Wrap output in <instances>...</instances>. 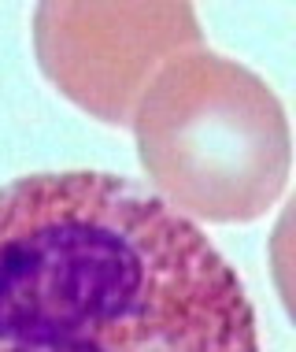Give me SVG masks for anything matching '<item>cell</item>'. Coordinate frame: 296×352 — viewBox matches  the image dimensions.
I'll use <instances>...</instances> for the list:
<instances>
[{
	"label": "cell",
	"mask_w": 296,
	"mask_h": 352,
	"mask_svg": "<svg viewBox=\"0 0 296 352\" xmlns=\"http://www.w3.org/2000/svg\"><path fill=\"white\" fill-rule=\"evenodd\" d=\"M0 352H260L234 263L108 170L0 186Z\"/></svg>",
	"instance_id": "6da1fadb"
},
{
	"label": "cell",
	"mask_w": 296,
	"mask_h": 352,
	"mask_svg": "<svg viewBox=\"0 0 296 352\" xmlns=\"http://www.w3.org/2000/svg\"><path fill=\"white\" fill-rule=\"evenodd\" d=\"M148 182L181 215L252 223L282 197L293 134L260 74L193 49L159 67L133 111Z\"/></svg>",
	"instance_id": "7a4b0ae2"
},
{
	"label": "cell",
	"mask_w": 296,
	"mask_h": 352,
	"mask_svg": "<svg viewBox=\"0 0 296 352\" xmlns=\"http://www.w3.org/2000/svg\"><path fill=\"white\" fill-rule=\"evenodd\" d=\"M34 49L63 97L100 122H133L141 93L181 52L200 49L193 4H37Z\"/></svg>",
	"instance_id": "3957f363"
},
{
	"label": "cell",
	"mask_w": 296,
	"mask_h": 352,
	"mask_svg": "<svg viewBox=\"0 0 296 352\" xmlns=\"http://www.w3.org/2000/svg\"><path fill=\"white\" fill-rule=\"evenodd\" d=\"M271 274H274V285H278V297L285 304V311L296 322V197H293V204H285V212L274 223Z\"/></svg>",
	"instance_id": "277c9868"
}]
</instances>
